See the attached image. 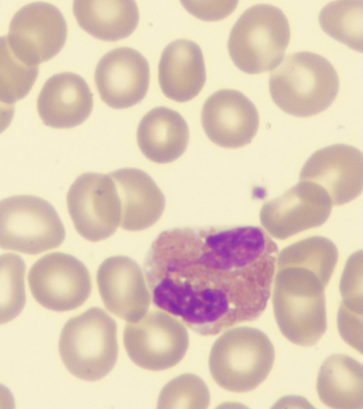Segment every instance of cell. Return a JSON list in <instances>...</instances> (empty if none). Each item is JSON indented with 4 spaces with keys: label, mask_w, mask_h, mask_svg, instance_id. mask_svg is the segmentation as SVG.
Here are the masks:
<instances>
[{
    "label": "cell",
    "mask_w": 363,
    "mask_h": 409,
    "mask_svg": "<svg viewBox=\"0 0 363 409\" xmlns=\"http://www.w3.org/2000/svg\"><path fill=\"white\" fill-rule=\"evenodd\" d=\"M278 253L258 226L174 228L152 242L144 271L155 306L216 335L262 314Z\"/></svg>",
    "instance_id": "6da1fadb"
},
{
    "label": "cell",
    "mask_w": 363,
    "mask_h": 409,
    "mask_svg": "<svg viewBox=\"0 0 363 409\" xmlns=\"http://www.w3.org/2000/svg\"><path fill=\"white\" fill-rule=\"evenodd\" d=\"M337 260L335 244L320 236L298 241L278 254L274 313L281 334L291 342L312 347L325 332V289Z\"/></svg>",
    "instance_id": "7a4b0ae2"
},
{
    "label": "cell",
    "mask_w": 363,
    "mask_h": 409,
    "mask_svg": "<svg viewBox=\"0 0 363 409\" xmlns=\"http://www.w3.org/2000/svg\"><path fill=\"white\" fill-rule=\"evenodd\" d=\"M270 94L284 111L298 117L328 109L339 90V78L324 57L308 51L288 55L270 73Z\"/></svg>",
    "instance_id": "3957f363"
},
{
    "label": "cell",
    "mask_w": 363,
    "mask_h": 409,
    "mask_svg": "<svg viewBox=\"0 0 363 409\" xmlns=\"http://www.w3.org/2000/svg\"><path fill=\"white\" fill-rule=\"evenodd\" d=\"M275 359L274 346L262 331L247 326L230 328L212 346L209 371L215 382L233 393H247L269 374Z\"/></svg>",
    "instance_id": "277c9868"
},
{
    "label": "cell",
    "mask_w": 363,
    "mask_h": 409,
    "mask_svg": "<svg viewBox=\"0 0 363 409\" xmlns=\"http://www.w3.org/2000/svg\"><path fill=\"white\" fill-rule=\"evenodd\" d=\"M116 329L115 320L97 307L69 320L59 340V353L67 369L87 381L105 377L117 361Z\"/></svg>",
    "instance_id": "5b68a950"
},
{
    "label": "cell",
    "mask_w": 363,
    "mask_h": 409,
    "mask_svg": "<svg viewBox=\"0 0 363 409\" xmlns=\"http://www.w3.org/2000/svg\"><path fill=\"white\" fill-rule=\"evenodd\" d=\"M290 34L288 19L280 9L267 4L255 5L245 10L233 26L228 52L244 72L269 71L284 59Z\"/></svg>",
    "instance_id": "8992f818"
},
{
    "label": "cell",
    "mask_w": 363,
    "mask_h": 409,
    "mask_svg": "<svg viewBox=\"0 0 363 409\" xmlns=\"http://www.w3.org/2000/svg\"><path fill=\"white\" fill-rule=\"evenodd\" d=\"M65 229L54 207L28 195L0 201V248L36 255L59 247Z\"/></svg>",
    "instance_id": "52a82bcc"
},
{
    "label": "cell",
    "mask_w": 363,
    "mask_h": 409,
    "mask_svg": "<svg viewBox=\"0 0 363 409\" xmlns=\"http://www.w3.org/2000/svg\"><path fill=\"white\" fill-rule=\"evenodd\" d=\"M123 344L136 365L150 371H162L184 358L189 347V334L171 314L152 310L138 321L126 324Z\"/></svg>",
    "instance_id": "ba28073f"
},
{
    "label": "cell",
    "mask_w": 363,
    "mask_h": 409,
    "mask_svg": "<svg viewBox=\"0 0 363 409\" xmlns=\"http://www.w3.org/2000/svg\"><path fill=\"white\" fill-rule=\"evenodd\" d=\"M67 204L75 229L88 241L106 239L120 225L121 201L108 174L86 173L79 175L68 190Z\"/></svg>",
    "instance_id": "9c48e42d"
},
{
    "label": "cell",
    "mask_w": 363,
    "mask_h": 409,
    "mask_svg": "<svg viewBox=\"0 0 363 409\" xmlns=\"http://www.w3.org/2000/svg\"><path fill=\"white\" fill-rule=\"evenodd\" d=\"M28 281L34 299L56 312L80 307L91 291V276L85 265L62 252L50 253L35 261L29 270Z\"/></svg>",
    "instance_id": "30bf717a"
},
{
    "label": "cell",
    "mask_w": 363,
    "mask_h": 409,
    "mask_svg": "<svg viewBox=\"0 0 363 409\" xmlns=\"http://www.w3.org/2000/svg\"><path fill=\"white\" fill-rule=\"evenodd\" d=\"M67 33L65 19L57 7L45 2H34L15 13L6 37L20 60L38 66L59 53Z\"/></svg>",
    "instance_id": "8fae6325"
},
{
    "label": "cell",
    "mask_w": 363,
    "mask_h": 409,
    "mask_svg": "<svg viewBox=\"0 0 363 409\" xmlns=\"http://www.w3.org/2000/svg\"><path fill=\"white\" fill-rule=\"evenodd\" d=\"M332 202L320 185L300 181L261 208L262 225L274 238L284 240L323 224L330 217Z\"/></svg>",
    "instance_id": "7c38bea8"
},
{
    "label": "cell",
    "mask_w": 363,
    "mask_h": 409,
    "mask_svg": "<svg viewBox=\"0 0 363 409\" xmlns=\"http://www.w3.org/2000/svg\"><path fill=\"white\" fill-rule=\"evenodd\" d=\"M299 178L323 187L333 205L348 203L362 191V153L355 147L343 143L323 148L309 157Z\"/></svg>",
    "instance_id": "4fadbf2b"
},
{
    "label": "cell",
    "mask_w": 363,
    "mask_h": 409,
    "mask_svg": "<svg viewBox=\"0 0 363 409\" xmlns=\"http://www.w3.org/2000/svg\"><path fill=\"white\" fill-rule=\"evenodd\" d=\"M94 80L104 103L114 109H126L145 97L150 82L149 64L136 50L116 48L99 61Z\"/></svg>",
    "instance_id": "5bb4252c"
},
{
    "label": "cell",
    "mask_w": 363,
    "mask_h": 409,
    "mask_svg": "<svg viewBox=\"0 0 363 409\" xmlns=\"http://www.w3.org/2000/svg\"><path fill=\"white\" fill-rule=\"evenodd\" d=\"M201 124L208 138L226 148H238L250 143L259 124L254 104L242 92L223 89L204 102Z\"/></svg>",
    "instance_id": "9a60e30c"
},
{
    "label": "cell",
    "mask_w": 363,
    "mask_h": 409,
    "mask_svg": "<svg viewBox=\"0 0 363 409\" xmlns=\"http://www.w3.org/2000/svg\"><path fill=\"white\" fill-rule=\"evenodd\" d=\"M96 282L105 307L114 315L135 322L147 313L151 295L140 266L130 258H106L97 271Z\"/></svg>",
    "instance_id": "2e32d148"
},
{
    "label": "cell",
    "mask_w": 363,
    "mask_h": 409,
    "mask_svg": "<svg viewBox=\"0 0 363 409\" xmlns=\"http://www.w3.org/2000/svg\"><path fill=\"white\" fill-rule=\"evenodd\" d=\"M93 107V95L79 75L65 72L50 77L37 100L43 123L55 129H69L83 123Z\"/></svg>",
    "instance_id": "e0dca14e"
},
{
    "label": "cell",
    "mask_w": 363,
    "mask_h": 409,
    "mask_svg": "<svg viewBox=\"0 0 363 409\" xmlns=\"http://www.w3.org/2000/svg\"><path fill=\"white\" fill-rule=\"evenodd\" d=\"M121 201V227L128 231L146 229L161 217L165 198L152 178L144 171L132 168L109 173Z\"/></svg>",
    "instance_id": "ac0fdd59"
},
{
    "label": "cell",
    "mask_w": 363,
    "mask_h": 409,
    "mask_svg": "<svg viewBox=\"0 0 363 409\" xmlns=\"http://www.w3.org/2000/svg\"><path fill=\"white\" fill-rule=\"evenodd\" d=\"M158 79L163 94L178 102L196 97L206 82V69L200 47L194 42L176 40L162 51Z\"/></svg>",
    "instance_id": "d6986e66"
},
{
    "label": "cell",
    "mask_w": 363,
    "mask_h": 409,
    "mask_svg": "<svg viewBox=\"0 0 363 409\" xmlns=\"http://www.w3.org/2000/svg\"><path fill=\"white\" fill-rule=\"evenodd\" d=\"M137 141L143 155L157 163H168L179 158L189 142V127L177 111L158 107L141 119Z\"/></svg>",
    "instance_id": "ffe728a7"
},
{
    "label": "cell",
    "mask_w": 363,
    "mask_h": 409,
    "mask_svg": "<svg viewBox=\"0 0 363 409\" xmlns=\"http://www.w3.org/2000/svg\"><path fill=\"white\" fill-rule=\"evenodd\" d=\"M362 365L349 355L333 354L320 368L317 391L320 400L329 408H362Z\"/></svg>",
    "instance_id": "44dd1931"
},
{
    "label": "cell",
    "mask_w": 363,
    "mask_h": 409,
    "mask_svg": "<svg viewBox=\"0 0 363 409\" xmlns=\"http://www.w3.org/2000/svg\"><path fill=\"white\" fill-rule=\"evenodd\" d=\"M73 13L83 30L106 41L129 36L139 21L138 9L134 1H74Z\"/></svg>",
    "instance_id": "7402d4cb"
},
{
    "label": "cell",
    "mask_w": 363,
    "mask_h": 409,
    "mask_svg": "<svg viewBox=\"0 0 363 409\" xmlns=\"http://www.w3.org/2000/svg\"><path fill=\"white\" fill-rule=\"evenodd\" d=\"M363 1H336L325 6L319 15L323 31L350 48L362 50Z\"/></svg>",
    "instance_id": "603a6c76"
},
{
    "label": "cell",
    "mask_w": 363,
    "mask_h": 409,
    "mask_svg": "<svg viewBox=\"0 0 363 409\" xmlns=\"http://www.w3.org/2000/svg\"><path fill=\"white\" fill-rule=\"evenodd\" d=\"M38 67L20 60L11 50L7 37H0V102L13 104L30 91Z\"/></svg>",
    "instance_id": "cb8c5ba5"
},
{
    "label": "cell",
    "mask_w": 363,
    "mask_h": 409,
    "mask_svg": "<svg viewBox=\"0 0 363 409\" xmlns=\"http://www.w3.org/2000/svg\"><path fill=\"white\" fill-rule=\"evenodd\" d=\"M23 258L13 253L0 256V325L19 315L26 303Z\"/></svg>",
    "instance_id": "d4e9b609"
},
{
    "label": "cell",
    "mask_w": 363,
    "mask_h": 409,
    "mask_svg": "<svg viewBox=\"0 0 363 409\" xmlns=\"http://www.w3.org/2000/svg\"><path fill=\"white\" fill-rule=\"evenodd\" d=\"M157 404L158 408H206L210 404V393L199 376L185 373L164 386Z\"/></svg>",
    "instance_id": "484cf974"
},
{
    "label": "cell",
    "mask_w": 363,
    "mask_h": 409,
    "mask_svg": "<svg viewBox=\"0 0 363 409\" xmlns=\"http://www.w3.org/2000/svg\"><path fill=\"white\" fill-rule=\"evenodd\" d=\"M362 251L351 255L341 278L340 289L344 302H362Z\"/></svg>",
    "instance_id": "4316f807"
},
{
    "label": "cell",
    "mask_w": 363,
    "mask_h": 409,
    "mask_svg": "<svg viewBox=\"0 0 363 409\" xmlns=\"http://www.w3.org/2000/svg\"><path fill=\"white\" fill-rule=\"evenodd\" d=\"M191 14L204 21H217L228 16L238 1H182Z\"/></svg>",
    "instance_id": "83f0119b"
},
{
    "label": "cell",
    "mask_w": 363,
    "mask_h": 409,
    "mask_svg": "<svg viewBox=\"0 0 363 409\" xmlns=\"http://www.w3.org/2000/svg\"><path fill=\"white\" fill-rule=\"evenodd\" d=\"M14 111L13 104H6L0 102V133L5 131L11 124Z\"/></svg>",
    "instance_id": "f1b7e54d"
},
{
    "label": "cell",
    "mask_w": 363,
    "mask_h": 409,
    "mask_svg": "<svg viewBox=\"0 0 363 409\" xmlns=\"http://www.w3.org/2000/svg\"><path fill=\"white\" fill-rule=\"evenodd\" d=\"M14 408L15 400L11 392L0 383V408L13 409Z\"/></svg>",
    "instance_id": "f546056e"
}]
</instances>
